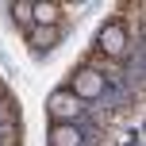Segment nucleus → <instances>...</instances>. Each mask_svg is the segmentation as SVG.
Returning a JSON list of instances; mask_svg holds the SVG:
<instances>
[{
	"mask_svg": "<svg viewBox=\"0 0 146 146\" xmlns=\"http://www.w3.org/2000/svg\"><path fill=\"white\" fill-rule=\"evenodd\" d=\"M35 15H38V19H46V23H54V19H58V4H38Z\"/></svg>",
	"mask_w": 146,
	"mask_h": 146,
	"instance_id": "f257e3e1",
	"label": "nucleus"
},
{
	"mask_svg": "<svg viewBox=\"0 0 146 146\" xmlns=\"http://www.w3.org/2000/svg\"><path fill=\"white\" fill-rule=\"evenodd\" d=\"M104 42H108V50H111V54L123 50V35H119V31H108V38H104Z\"/></svg>",
	"mask_w": 146,
	"mask_h": 146,
	"instance_id": "f03ea898",
	"label": "nucleus"
},
{
	"mask_svg": "<svg viewBox=\"0 0 146 146\" xmlns=\"http://www.w3.org/2000/svg\"><path fill=\"white\" fill-rule=\"evenodd\" d=\"M54 142H58V146H73V142H77V135L62 127V131H54Z\"/></svg>",
	"mask_w": 146,
	"mask_h": 146,
	"instance_id": "7ed1b4c3",
	"label": "nucleus"
},
{
	"mask_svg": "<svg viewBox=\"0 0 146 146\" xmlns=\"http://www.w3.org/2000/svg\"><path fill=\"white\" fill-rule=\"evenodd\" d=\"M54 111H73V104H69V96H54Z\"/></svg>",
	"mask_w": 146,
	"mask_h": 146,
	"instance_id": "20e7f679",
	"label": "nucleus"
},
{
	"mask_svg": "<svg viewBox=\"0 0 146 146\" xmlns=\"http://www.w3.org/2000/svg\"><path fill=\"white\" fill-rule=\"evenodd\" d=\"M31 12H35V8H31V4H15V19H27Z\"/></svg>",
	"mask_w": 146,
	"mask_h": 146,
	"instance_id": "39448f33",
	"label": "nucleus"
}]
</instances>
